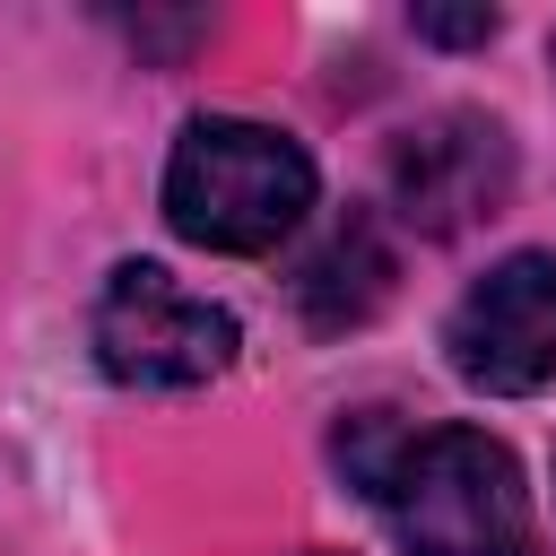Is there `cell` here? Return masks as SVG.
I'll return each instance as SVG.
<instances>
[{
  "mask_svg": "<svg viewBox=\"0 0 556 556\" xmlns=\"http://www.w3.org/2000/svg\"><path fill=\"white\" fill-rule=\"evenodd\" d=\"M330 452L408 556H539L521 460L495 434L356 408V417H339Z\"/></svg>",
  "mask_w": 556,
  "mask_h": 556,
  "instance_id": "cell-1",
  "label": "cell"
},
{
  "mask_svg": "<svg viewBox=\"0 0 556 556\" xmlns=\"http://www.w3.org/2000/svg\"><path fill=\"white\" fill-rule=\"evenodd\" d=\"M313 208V156L243 113L182 122L165 156V226L200 252H269Z\"/></svg>",
  "mask_w": 556,
  "mask_h": 556,
  "instance_id": "cell-2",
  "label": "cell"
},
{
  "mask_svg": "<svg viewBox=\"0 0 556 556\" xmlns=\"http://www.w3.org/2000/svg\"><path fill=\"white\" fill-rule=\"evenodd\" d=\"M87 339H96V365L122 391H200L235 365V313L191 295L156 261H122L104 278Z\"/></svg>",
  "mask_w": 556,
  "mask_h": 556,
  "instance_id": "cell-3",
  "label": "cell"
},
{
  "mask_svg": "<svg viewBox=\"0 0 556 556\" xmlns=\"http://www.w3.org/2000/svg\"><path fill=\"white\" fill-rule=\"evenodd\" d=\"M443 356L469 391L521 400L556 382V252L495 261L443 321Z\"/></svg>",
  "mask_w": 556,
  "mask_h": 556,
  "instance_id": "cell-4",
  "label": "cell"
},
{
  "mask_svg": "<svg viewBox=\"0 0 556 556\" xmlns=\"http://www.w3.org/2000/svg\"><path fill=\"white\" fill-rule=\"evenodd\" d=\"M382 182H391V208L417 235H460V226H478V217L504 208V191H513V139L486 113H426V122H408L391 139Z\"/></svg>",
  "mask_w": 556,
  "mask_h": 556,
  "instance_id": "cell-5",
  "label": "cell"
},
{
  "mask_svg": "<svg viewBox=\"0 0 556 556\" xmlns=\"http://www.w3.org/2000/svg\"><path fill=\"white\" fill-rule=\"evenodd\" d=\"M391 278H400V261H391L382 226H374V217H348V226H330L321 252L295 269V304H304L313 330H356V321L382 313Z\"/></svg>",
  "mask_w": 556,
  "mask_h": 556,
  "instance_id": "cell-6",
  "label": "cell"
},
{
  "mask_svg": "<svg viewBox=\"0 0 556 556\" xmlns=\"http://www.w3.org/2000/svg\"><path fill=\"white\" fill-rule=\"evenodd\" d=\"M426 43H486L495 35V9H417L408 17Z\"/></svg>",
  "mask_w": 556,
  "mask_h": 556,
  "instance_id": "cell-7",
  "label": "cell"
}]
</instances>
